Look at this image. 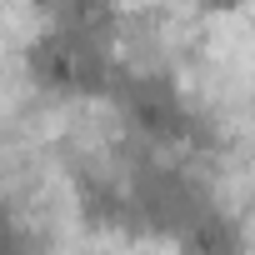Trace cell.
Listing matches in <instances>:
<instances>
[{
  "instance_id": "obj_1",
  "label": "cell",
  "mask_w": 255,
  "mask_h": 255,
  "mask_svg": "<svg viewBox=\"0 0 255 255\" xmlns=\"http://www.w3.org/2000/svg\"><path fill=\"white\" fill-rule=\"evenodd\" d=\"M175 240H180V255H245V225L235 215H225L220 205L195 215Z\"/></svg>"
}]
</instances>
